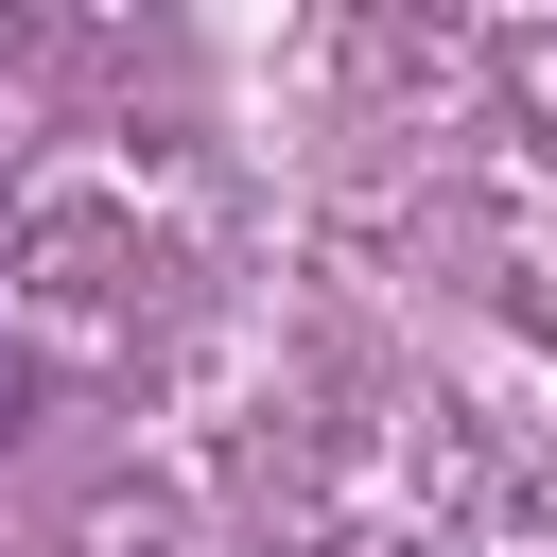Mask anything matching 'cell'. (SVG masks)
<instances>
[{"instance_id": "1", "label": "cell", "mask_w": 557, "mask_h": 557, "mask_svg": "<svg viewBox=\"0 0 557 557\" xmlns=\"http://www.w3.org/2000/svg\"><path fill=\"white\" fill-rule=\"evenodd\" d=\"M0 435H17V366H0Z\"/></svg>"}]
</instances>
